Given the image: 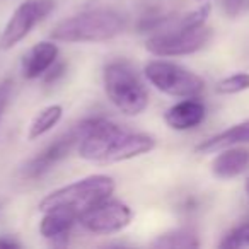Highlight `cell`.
Instances as JSON below:
<instances>
[{"label": "cell", "mask_w": 249, "mask_h": 249, "mask_svg": "<svg viewBox=\"0 0 249 249\" xmlns=\"http://www.w3.org/2000/svg\"><path fill=\"white\" fill-rule=\"evenodd\" d=\"M249 166V149L244 147H227L212 162V174L218 179H231L246 171Z\"/></svg>", "instance_id": "cell-13"}, {"label": "cell", "mask_w": 249, "mask_h": 249, "mask_svg": "<svg viewBox=\"0 0 249 249\" xmlns=\"http://www.w3.org/2000/svg\"><path fill=\"white\" fill-rule=\"evenodd\" d=\"M103 84L111 104L126 116H139L149 106L145 86L133 67L124 60H116L104 67Z\"/></svg>", "instance_id": "cell-3"}, {"label": "cell", "mask_w": 249, "mask_h": 249, "mask_svg": "<svg viewBox=\"0 0 249 249\" xmlns=\"http://www.w3.org/2000/svg\"><path fill=\"white\" fill-rule=\"evenodd\" d=\"M205 114H207V107L201 101H198L196 97H184L164 113V121L169 128L176 132H186V130L196 128L205 120Z\"/></svg>", "instance_id": "cell-10"}, {"label": "cell", "mask_w": 249, "mask_h": 249, "mask_svg": "<svg viewBox=\"0 0 249 249\" xmlns=\"http://www.w3.org/2000/svg\"><path fill=\"white\" fill-rule=\"evenodd\" d=\"M77 142H79V132H77V128H73L72 132L56 139L48 147H45L38 156L33 157L24 166V169H22V176L26 179H38V178H41L52 167H55L60 160L65 159Z\"/></svg>", "instance_id": "cell-9"}, {"label": "cell", "mask_w": 249, "mask_h": 249, "mask_svg": "<svg viewBox=\"0 0 249 249\" xmlns=\"http://www.w3.org/2000/svg\"><path fill=\"white\" fill-rule=\"evenodd\" d=\"M11 94H12V80L9 79L2 80L0 82V120L4 116L9 103H11Z\"/></svg>", "instance_id": "cell-19"}, {"label": "cell", "mask_w": 249, "mask_h": 249, "mask_svg": "<svg viewBox=\"0 0 249 249\" xmlns=\"http://www.w3.org/2000/svg\"><path fill=\"white\" fill-rule=\"evenodd\" d=\"M58 46L55 41H39L29 48V52L22 56L21 72L26 80L39 79L46 73V70L58 60Z\"/></svg>", "instance_id": "cell-12"}, {"label": "cell", "mask_w": 249, "mask_h": 249, "mask_svg": "<svg viewBox=\"0 0 249 249\" xmlns=\"http://www.w3.org/2000/svg\"><path fill=\"white\" fill-rule=\"evenodd\" d=\"M65 72H67V65L63 62H58V60H56V62L53 63L48 70H46L45 75H43V82L45 84H55L60 77L65 75Z\"/></svg>", "instance_id": "cell-18"}, {"label": "cell", "mask_w": 249, "mask_h": 249, "mask_svg": "<svg viewBox=\"0 0 249 249\" xmlns=\"http://www.w3.org/2000/svg\"><path fill=\"white\" fill-rule=\"evenodd\" d=\"M43 213L45 215L39 222V234L55 246L65 244L70 231L79 220V213L70 208H52Z\"/></svg>", "instance_id": "cell-11"}, {"label": "cell", "mask_w": 249, "mask_h": 249, "mask_svg": "<svg viewBox=\"0 0 249 249\" xmlns=\"http://www.w3.org/2000/svg\"><path fill=\"white\" fill-rule=\"evenodd\" d=\"M56 7V0H24L16 7L0 35V50H12Z\"/></svg>", "instance_id": "cell-7"}, {"label": "cell", "mask_w": 249, "mask_h": 249, "mask_svg": "<svg viewBox=\"0 0 249 249\" xmlns=\"http://www.w3.org/2000/svg\"><path fill=\"white\" fill-rule=\"evenodd\" d=\"M154 248H198L200 241H198L196 234L190 229H178V231L167 232L164 235H159L156 241L152 242Z\"/></svg>", "instance_id": "cell-16"}, {"label": "cell", "mask_w": 249, "mask_h": 249, "mask_svg": "<svg viewBox=\"0 0 249 249\" xmlns=\"http://www.w3.org/2000/svg\"><path fill=\"white\" fill-rule=\"evenodd\" d=\"M246 246H249V232H248V237H246Z\"/></svg>", "instance_id": "cell-22"}, {"label": "cell", "mask_w": 249, "mask_h": 249, "mask_svg": "<svg viewBox=\"0 0 249 249\" xmlns=\"http://www.w3.org/2000/svg\"><path fill=\"white\" fill-rule=\"evenodd\" d=\"M114 188H116V183L111 176L92 174V176L82 178V179L52 191L39 201L38 208L39 212L52 210V208H70L80 215L87 208L111 198Z\"/></svg>", "instance_id": "cell-4"}, {"label": "cell", "mask_w": 249, "mask_h": 249, "mask_svg": "<svg viewBox=\"0 0 249 249\" xmlns=\"http://www.w3.org/2000/svg\"><path fill=\"white\" fill-rule=\"evenodd\" d=\"M248 89H249V73L244 72L229 75L217 84V92L220 94H237Z\"/></svg>", "instance_id": "cell-17"}, {"label": "cell", "mask_w": 249, "mask_h": 249, "mask_svg": "<svg viewBox=\"0 0 249 249\" xmlns=\"http://www.w3.org/2000/svg\"><path fill=\"white\" fill-rule=\"evenodd\" d=\"M124 31V19L109 9H94L75 14L55 26L50 33L53 41L104 43Z\"/></svg>", "instance_id": "cell-2"}, {"label": "cell", "mask_w": 249, "mask_h": 249, "mask_svg": "<svg viewBox=\"0 0 249 249\" xmlns=\"http://www.w3.org/2000/svg\"><path fill=\"white\" fill-rule=\"evenodd\" d=\"M14 248H21L16 239L9 237V235H0V249H14Z\"/></svg>", "instance_id": "cell-20"}, {"label": "cell", "mask_w": 249, "mask_h": 249, "mask_svg": "<svg viewBox=\"0 0 249 249\" xmlns=\"http://www.w3.org/2000/svg\"><path fill=\"white\" fill-rule=\"evenodd\" d=\"M212 29L207 24L198 28H179L174 16H166L154 35L145 41V50L156 56H183L200 52L210 43Z\"/></svg>", "instance_id": "cell-5"}, {"label": "cell", "mask_w": 249, "mask_h": 249, "mask_svg": "<svg viewBox=\"0 0 249 249\" xmlns=\"http://www.w3.org/2000/svg\"><path fill=\"white\" fill-rule=\"evenodd\" d=\"M63 116V106L62 104H50V106L43 107L35 118H33L31 124H29L28 139L36 140L53 130L56 124L60 123Z\"/></svg>", "instance_id": "cell-15"}, {"label": "cell", "mask_w": 249, "mask_h": 249, "mask_svg": "<svg viewBox=\"0 0 249 249\" xmlns=\"http://www.w3.org/2000/svg\"><path fill=\"white\" fill-rule=\"evenodd\" d=\"M248 142H249V120H246L242 123H237L234 126H231V128L224 130L218 135L201 142L196 147V150L203 154H210V152H217V150H224L227 147L241 145V143H248Z\"/></svg>", "instance_id": "cell-14"}, {"label": "cell", "mask_w": 249, "mask_h": 249, "mask_svg": "<svg viewBox=\"0 0 249 249\" xmlns=\"http://www.w3.org/2000/svg\"><path fill=\"white\" fill-rule=\"evenodd\" d=\"M143 73L157 90L173 97H198L205 89L200 75L167 60H152L143 67Z\"/></svg>", "instance_id": "cell-6"}, {"label": "cell", "mask_w": 249, "mask_h": 249, "mask_svg": "<svg viewBox=\"0 0 249 249\" xmlns=\"http://www.w3.org/2000/svg\"><path fill=\"white\" fill-rule=\"evenodd\" d=\"M246 193H248V196H249V179L246 181Z\"/></svg>", "instance_id": "cell-21"}, {"label": "cell", "mask_w": 249, "mask_h": 249, "mask_svg": "<svg viewBox=\"0 0 249 249\" xmlns=\"http://www.w3.org/2000/svg\"><path fill=\"white\" fill-rule=\"evenodd\" d=\"M133 218V212L123 201L107 200L87 208L79 215L77 224H80L87 232L99 235H109L121 232L124 227H128Z\"/></svg>", "instance_id": "cell-8"}, {"label": "cell", "mask_w": 249, "mask_h": 249, "mask_svg": "<svg viewBox=\"0 0 249 249\" xmlns=\"http://www.w3.org/2000/svg\"><path fill=\"white\" fill-rule=\"evenodd\" d=\"M75 128L79 132V156L94 164L123 162L156 149L154 137L130 132L106 118H89Z\"/></svg>", "instance_id": "cell-1"}]
</instances>
